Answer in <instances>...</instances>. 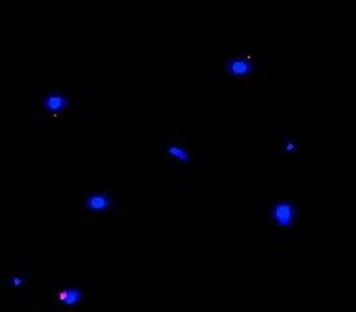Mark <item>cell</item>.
Here are the masks:
<instances>
[{"mask_svg": "<svg viewBox=\"0 0 356 312\" xmlns=\"http://www.w3.org/2000/svg\"><path fill=\"white\" fill-rule=\"evenodd\" d=\"M136 198L129 186H73L67 190L65 219L71 223H129Z\"/></svg>", "mask_w": 356, "mask_h": 312, "instance_id": "cell-1", "label": "cell"}, {"mask_svg": "<svg viewBox=\"0 0 356 312\" xmlns=\"http://www.w3.org/2000/svg\"><path fill=\"white\" fill-rule=\"evenodd\" d=\"M200 121L177 119L167 125L161 158L165 163L167 186L175 190L198 188L200 183Z\"/></svg>", "mask_w": 356, "mask_h": 312, "instance_id": "cell-2", "label": "cell"}, {"mask_svg": "<svg viewBox=\"0 0 356 312\" xmlns=\"http://www.w3.org/2000/svg\"><path fill=\"white\" fill-rule=\"evenodd\" d=\"M202 81L213 88L259 90L269 81L265 54L242 50L236 54H209L202 65Z\"/></svg>", "mask_w": 356, "mask_h": 312, "instance_id": "cell-3", "label": "cell"}, {"mask_svg": "<svg viewBox=\"0 0 356 312\" xmlns=\"http://www.w3.org/2000/svg\"><path fill=\"white\" fill-rule=\"evenodd\" d=\"M35 312H100L102 290L100 286H50L33 288L23 300Z\"/></svg>", "mask_w": 356, "mask_h": 312, "instance_id": "cell-4", "label": "cell"}, {"mask_svg": "<svg viewBox=\"0 0 356 312\" xmlns=\"http://www.w3.org/2000/svg\"><path fill=\"white\" fill-rule=\"evenodd\" d=\"M267 236L275 246H292L300 236V190H267Z\"/></svg>", "mask_w": 356, "mask_h": 312, "instance_id": "cell-5", "label": "cell"}, {"mask_svg": "<svg viewBox=\"0 0 356 312\" xmlns=\"http://www.w3.org/2000/svg\"><path fill=\"white\" fill-rule=\"evenodd\" d=\"M33 265L35 256L31 252H2L0 254V288L15 296L17 300H25L33 284Z\"/></svg>", "mask_w": 356, "mask_h": 312, "instance_id": "cell-6", "label": "cell"}, {"mask_svg": "<svg viewBox=\"0 0 356 312\" xmlns=\"http://www.w3.org/2000/svg\"><path fill=\"white\" fill-rule=\"evenodd\" d=\"M31 119L35 123H50L63 121L73 110V94L58 83L50 85H35L31 90Z\"/></svg>", "mask_w": 356, "mask_h": 312, "instance_id": "cell-7", "label": "cell"}, {"mask_svg": "<svg viewBox=\"0 0 356 312\" xmlns=\"http://www.w3.org/2000/svg\"><path fill=\"white\" fill-rule=\"evenodd\" d=\"M267 150L282 154V156H298L305 150V140L294 127L292 121H275L269 125L267 133Z\"/></svg>", "mask_w": 356, "mask_h": 312, "instance_id": "cell-8", "label": "cell"}, {"mask_svg": "<svg viewBox=\"0 0 356 312\" xmlns=\"http://www.w3.org/2000/svg\"><path fill=\"white\" fill-rule=\"evenodd\" d=\"M0 138H2V123H0Z\"/></svg>", "mask_w": 356, "mask_h": 312, "instance_id": "cell-9", "label": "cell"}]
</instances>
